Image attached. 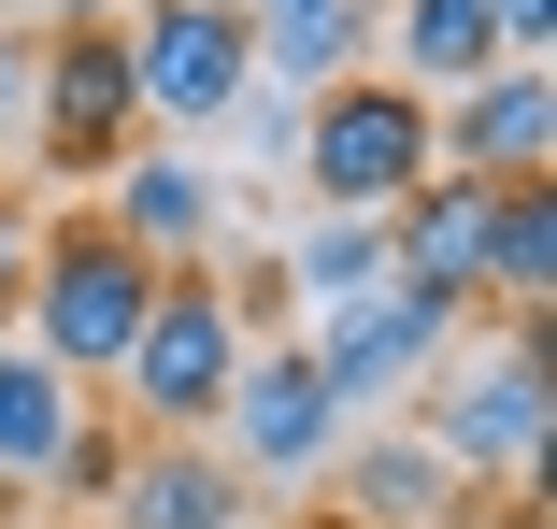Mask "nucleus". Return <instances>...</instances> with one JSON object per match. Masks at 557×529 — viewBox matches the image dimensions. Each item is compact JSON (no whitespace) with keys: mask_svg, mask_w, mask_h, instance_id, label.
<instances>
[{"mask_svg":"<svg viewBox=\"0 0 557 529\" xmlns=\"http://www.w3.org/2000/svg\"><path fill=\"white\" fill-rule=\"evenodd\" d=\"M414 386H429L414 430L443 444V472H458V487H529V472H543V415H557V386H543V330H515V315H500L486 344L458 330Z\"/></svg>","mask_w":557,"mask_h":529,"instance_id":"obj_1","label":"nucleus"},{"mask_svg":"<svg viewBox=\"0 0 557 529\" xmlns=\"http://www.w3.org/2000/svg\"><path fill=\"white\" fill-rule=\"evenodd\" d=\"M144 300H158V258H129L115 230H100V200H72L58 230H29V344L86 386V372H115L129 330H144Z\"/></svg>","mask_w":557,"mask_h":529,"instance_id":"obj_2","label":"nucleus"},{"mask_svg":"<svg viewBox=\"0 0 557 529\" xmlns=\"http://www.w3.org/2000/svg\"><path fill=\"white\" fill-rule=\"evenodd\" d=\"M286 172L329 200V216H386L400 186H429V172H443V158H429V100H414L400 72H329V86L300 100Z\"/></svg>","mask_w":557,"mask_h":529,"instance_id":"obj_3","label":"nucleus"},{"mask_svg":"<svg viewBox=\"0 0 557 529\" xmlns=\"http://www.w3.org/2000/svg\"><path fill=\"white\" fill-rule=\"evenodd\" d=\"M230 372H244V315H230V286H214V272H158L144 330H129V358H115L144 444H200L214 401H230Z\"/></svg>","mask_w":557,"mask_h":529,"instance_id":"obj_4","label":"nucleus"},{"mask_svg":"<svg viewBox=\"0 0 557 529\" xmlns=\"http://www.w3.org/2000/svg\"><path fill=\"white\" fill-rule=\"evenodd\" d=\"M115 44H129V86H144V130H230V100L258 86L244 0H129Z\"/></svg>","mask_w":557,"mask_h":529,"instance_id":"obj_5","label":"nucleus"},{"mask_svg":"<svg viewBox=\"0 0 557 529\" xmlns=\"http://www.w3.org/2000/svg\"><path fill=\"white\" fill-rule=\"evenodd\" d=\"M214 458H230L244 487H300V472H329V444H344V401H329V372H314V344L286 330V344H244V372H230V401H214V430H200Z\"/></svg>","mask_w":557,"mask_h":529,"instance_id":"obj_6","label":"nucleus"},{"mask_svg":"<svg viewBox=\"0 0 557 529\" xmlns=\"http://www.w3.org/2000/svg\"><path fill=\"white\" fill-rule=\"evenodd\" d=\"M44 29V15H29ZM29 144H44V172L58 186H100L129 144H144V86H129V44H115V15L100 29H44V86H29Z\"/></svg>","mask_w":557,"mask_h":529,"instance_id":"obj_7","label":"nucleus"},{"mask_svg":"<svg viewBox=\"0 0 557 529\" xmlns=\"http://www.w3.org/2000/svg\"><path fill=\"white\" fill-rule=\"evenodd\" d=\"M458 330H472V300H458V286H414V272H386L372 300H329L300 344H314L329 401H344V415H372L386 386H414V372H429L443 344H458Z\"/></svg>","mask_w":557,"mask_h":529,"instance_id":"obj_8","label":"nucleus"},{"mask_svg":"<svg viewBox=\"0 0 557 529\" xmlns=\"http://www.w3.org/2000/svg\"><path fill=\"white\" fill-rule=\"evenodd\" d=\"M429 158L443 172H557V72L543 58H500V72H472L458 100H429Z\"/></svg>","mask_w":557,"mask_h":529,"instance_id":"obj_9","label":"nucleus"},{"mask_svg":"<svg viewBox=\"0 0 557 529\" xmlns=\"http://www.w3.org/2000/svg\"><path fill=\"white\" fill-rule=\"evenodd\" d=\"M100 230H115L129 258H158V272H200L214 244H230V186H214L186 144H129V158H115V200H100Z\"/></svg>","mask_w":557,"mask_h":529,"instance_id":"obj_10","label":"nucleus"},{"mask_svg":"<svg viewBox=\"0 0 557 529\" xmlns=\"http://www.w3.org/2000/svg\"><path fill=\"white\" fill-rule=\"evenodd\" d=\"M344 458V529H472V487L443 472L429 430H372V444H329Z\"/></svg>","mask_w":557,"mask_h":529,"instance_id":"obj_11","label":"nucleus"},{"mask_svg":"<svg viewBox=\"0 0 557 529\" xmlns=\"http://www.w3.org/2000/svg\"><path fill=\"white\" fill-rule=\"evenodd\" d=\"M486 172H429V186H400L386 200V272H414V286H486Z\"/></svg>","mask_w":557,"mask_h":529,"instance_id":"obj_12","label":"nucleus"},{"mask_svg":"<svg viewBox=\"0 0 557 529\" xmlns=\"http://www.w3.org/2000/svg\"><path fill=\"white\" fill-rule=\"evenodd\" d=\"M472 300H500L515 330L557 315V172H500V200H486V286Z\"/></svg>","mask_w":557,"mask_h":529,"instance_id":"obj_13","label":"nucleus"},{"mask_svg":"<svg viewBox=\"0 0 557 529\" xmlns=\"http://www.w3.org/2000/svg\"><path fill=\"white\" fill-rule=\"evenodd\" d=\"M372 15H386V0H244V44H258V86L314 100L329 72H358Z\"/></svg>","mask_w":557,"mask_h":529,"instance_id":"obj_14","label":"nucleus"},{"mask_svg":"<svg viewBox=\"0 0 557 529\" xmlns=\"http://www.w3.org/2000/svg\"><path fill=\"white\" fill-rule=\"evenodd\" d=\"M115 529H244V472L214 458V444H129Z\"/></svg>","mask_w":557,"mask_h":529,"instance_id":"obj_15","label":"nucleus"},{"mask_svg":"<svg viewBox=\"0 0 557 529\" xmlns=\"http://www.w3.org/2000/svg\"><path fill=\"white\" fill-rule=\"evenodd\" d=\"M386 44H400V86L414 100H458L472 72H500V0H386Z\"/></svg>","mask_w":557,"mask_h":529,"instance_id":"obj_16","label":"nucleus"},{"mask_svg":"<svg viewBox=\"0 0 557 529\" xmlns=\"http://www.w3.org/2000/svg\"><path fill=\"white\" fill-rule=\"evenodd\" d=\"M72 415H86V386H72L44 344H0V472L44 487V458L72 444Z\"/></svg>","mask_w":557,"mask_h":529,"instance_id":"obj_17","label":"nucleus"},{"mask_svg":"<svg viewBox=\"0 0 557 529\" xmlns=\"http://www.w3.org/2000/svg\"><path fill=\"white\" fill-rule=\"evenodd\" d=\"M272 272H286V300H300V315L372 300V286H386V216H329V200H314V230H300Z\"/></svg>","mask_w":557,"mask_h":529,"instance_id":"obj_18","label":"nucleus"},{"mask_svg":"<svg viewBox=\"0 0 557 529\" xmlns=\"http://www.w3.org/2000/svg\"><path fill=\"white\" fill-rule=\"evenodd\" d=\"M129 444H144V430H115V415H72V444L44 458V487H58V501H115V472H129Z\"/></svg>","mask_w":557,"mask_h":529,"instance_id":"obj_19","label":"nucleus"},{"mask_svg":"<svg viewBox=\"0 0 557 529\" xmlns=\"http://www.w3.org/2000/svg\"><path fill=\"white\" fill-rule=\"evenodd\" d=\"M29 86H44V29L0 15V130H29Z\"/></svg>","mask_w":557,"mask_h":529,"instance_id":"obj_20","label":"nucleus"},{"mask_svg":"<svg viewBox=\"0 0 557 529\" xmlns=\"http://www.w3.org/2000/svg\"><path fill=\"white\" fill-rule=\"evenodd\" d=\"M29 300V186H0V315Z\"/></svg>","mask_w":557,"mask_h":529,"instance_id":"obj_21","label":"nucleus"},{"mask_svg":"<svg viewBox=\"0 0 557 529\" xmlns=\"http://www.w3.org/2000/svg\"><path fill=\"white\" fill-rule=\"evenodd\" d=\"M500 44L515 58H557V0H500Z\"/></svg>","mask_w":557,"mask_h":529,"instance_id":"obj_22","label":"nucleus"},{"mask_svg":"<svg viewBox=\"0 0 557 529\" xmlns=\"http://www.w3.org/2000/svg\"><path fill=\"white\" fill-rule=\"evenodd\" d=\"M500 529H557V515H543V501H515V515H500Z\"/></svg>","mask_w":557,"mask_h":529,"instance_id":"obj_23","label":"nucleus"},{"mask_svg":"<svg viewBox=\"0 0 557 529\" xmlns=\"http://www.w3.org/2000/svg\"><path fill=\"white\" fill-rule=\"evenodd\" d=\"M15 501H29V487H15V472H0V529H15Z\"/></svg>","mask_w":557,"mask_h":529,"instance_id":"obj_24","label":"nucleus"},{"mask_svg":"<svg viewBox=\"0 0 557 529\" xmlns=\"http://www.w3.org/2000/svg\"><path fill=\"white\" fill-rule=\"evenodd\" d=\"M0 15H44V0H0Z\"/></svg>","mask_w":557,"mask_h":529,"instance_id":"obj_25","label":"nucleus"},{"mask_svg":"<svg viewBox=\"0 0 557 529\" xmlns=\"http://www.w3.org/2000/svg\"><path fill=\"white\" fill-rule=\"evenodd\" d=\"M329 529H344V515H329Z\"/></svg>","mask_w":557,"mask_h":529,"instance_id":"obj_26","label":"nucleus"}]
</instances>
